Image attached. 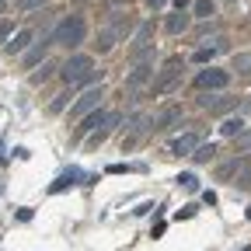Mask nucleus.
Wrapping results in <instances>:
<instances>
[{
    "label": "nucleus",
    "mask_w": 251,
    "mask_h": 251,
    "mask_svg": "<svg viewBox=\"0 0 251 251\" xmlns=\"http://www.w3.org/2000/svg\"><path fill=\"white\" fill-rule=\"evenodd\" d=\"M63 80H67L70 87H77V84H94V80H101V70H94V59L91 56H84V52H74L67 63H63Z\"/></svg>",
    "instance_id": "1"
},
{
    "label": "nucleus",
    "mask_w": 251,
    "mask_h": 251,
    "mask_svg": "<svg viewBox=\"0 0 251 251\" xmlns=\"http://www.w3.org/2000/svg\"><path fill=\"white\" fill-rule=\"evenodd\" d=\"M84 39H87V21L80 14H67L52 31V46H67V49H77Z\"/></svg>",
    "instance_id": "2"
},
{
    "label": "nucleus",
    "mask_w": 251,
    "mask_h": 251,
    "mask_svg": "<svg viewBox=\"0 0 251 251\" xmlns=\"http://www.w3.org/2000/svg\"><path fill=\"white\" fill-rule=\"evenodd\" d=\"M178 77H181V59H178V56H171L164 67H161L157 80H153V94H168V91L178 84Z\"/></svg>",
    "instance_id": "3"
},
{
    "label": "nucleus",
    "mask_w": 251,
    "mask_h": 251,
    "mask_svg": "<svg viewBox=\"0 0 251 251\" xmlns=\"http://www.w3.org/2000/svg\"><path fill=\"white\" fill-rule=\"evenodd\" d=\"M224 178H230V185L234 188H251V153H244L241 161H234L230 168H224Z\"/></svg>",
    "instance_id": "4"
},
{
    "label": "nucleus",
    "mask_w": 251,
    "mask_h": 251,
    "mask_svg": "<svg viewBox=\"0 0 251 251\" xmlns=\"http://www.w3.org/2000/svg\"><path fill=\"white\" fill-rule=\"evenodd\" d=\"M105 98V91H101V84L98 87H87L84 94H80V98L74 101V108H70V119H84L87 112H94V108H98V101Z\"/></svg>",
    "instance_id": "5"
},
{
    "label": "nucleus",
    "mask_w": 251,
    "mask_h": 251,
    "mask_svg": "<svg viewBox=\"0 0 251 251\" xmlns=\"http://www.w3.org/2000/svg\"><path fill=\"white\" fill-rule=\"evenodd\" d=\"M178 122H181V108L178 105H164V108H157L150 115V129L164 133V129H171V126H178Z\"/></svg>",
    "instance_id": "6"
},
{
    "label": "nucleus",
    "mask_w": 251,
    "mask_h": 251,
    "mask_svg": "<svg viewBox=\"0 0 251 251\" xmlns=\"http://www.w3.org/2000/svg\"><path fill=\"white\" fill-rule=\"evenodd\" d=\"M199 105L209 112V115H224V112H230V108H237V98H230V94H202L199 98Z\"/></svg>",
    "instance_id": "7"
},
{
    "label": "nucleus",
    "mask_w": 251,
    "mask_h": 251,
    "mask_svg": "<svg viewBox=\"0 0 251 251\" xmlns=\"http://www.w3.org/2000/svg\"><path fill=\"white\" fill-rule=\"evenodd\" d=\"M227 84H230V74H227V70H213V67L196 77V87H199V91H224Z\"/></svg>",
    "instance_id": "8"
},
{
    "label": "nucleus",
    "mask_w": 251,
    "mask_h": 251,
    "mask_svg": "<svg viewBox=\"0 0 251 251\" xmlns=\"http://www.w3.org/2000/svg\"><path fill=\"white\" fill-rule=\"evenodd\" d=\"M147 49H153V25H150V21H143V25L136 28L133 46H129V56L136 59V56H140V52H147Z\"/></svg>",
    "instance_id": "9"
},
{
    "label": "nucleus",
    "mask_w": 251,
    "mask_h": 251,
    "mask_svg": "<svg viewBox=\"0 0 251 251\" xmlns=\"http://www.w3.org/2000/svg\"><path fill=\"white\" fill-rule=\"evenodd\" d=\"M49 46H52V39H42V42H35V46H28V52L21 56V67H25V70H31V67H39V63H46Z\"/></svg>",
    "instance_id": "10"
},
{
    "label": "nucleus",
    "mask_w": 251,
    "mask_h": 251,
    "mask_svg": "<svg viewBox=\"0 0 251 251\" xmlns=\"http://www.w3.org/2000/svg\"><path fill=\"white\" fill-rule=\"evenodd\" d=\"M28 46H31V28L18 31V35L4 46V52H7V56H25V52H28Z\"/></svg>",
    "instance_id": "11"
},
{
    "label": "nucleus",
    "mask_w": 251,
    "mask_h": 251,
    "mask_svg": "<svg viewBox=\"0 0 251 251\" xmlns=\"http://www.w3.org/2000/svg\"><path fill=\"white\" fill-rule=\"evenodd\" d=\"M188 25H192V14H188V11H175V14L168 18V31H171V35L188 31Z\"/></svg>",
    "instance_id": "12"
},
{
    "label": "nucleus",
    "mask_w": 251,
    "mask_h": 251,
    "mask_svg": "<svg viewBox=\"0 0 251 251\" xmlns=\"http://www.w3.org/2000/svg\"><path fill=\"white\" fill-rule=\"evenodd\" d=\"M80 178H84V175H80L77 168H70V171H63V175H59V178H56V181L49 185V192H63V188H70V185H77Z\"/></svg>",
    "instance_id": "13"
},
{
    "label": "nucleus",
    "mask_w": 251,
    "mask_h": 251,
    "mask_svg": "<svg viewBox=\"0 0 251 251\" xmlns=\"http://www.w3.org/2000/svg\"><path fill=\"white\" fill-rule=\"evenodd\" d=\"M196 147H199V136H196V133H185V136H178V140L171 143L175 153H188V157L196 153Z\"/></svg>",
    "instance_id": "14"
},
{
    "label": "nucleus",
    "mask_w": 251,
    "mask_h": 251,
    "mask_svg": "<svg viewBox=\"0 0 251 251\" xmlns=\"http://www.w3.org/2000/svg\"><path fill=\"white\" fill-rule=\"evenodd\" d=\"M115 39H119V31H115V28H101V31H98V42H94V49H98V52H112Z\"/></svg>",
    "instance_id": "15"
},
{
    "label": "nucleus",
    "mask_w": 251,
    "mask_h": 251,
    "mask_svg": "<svg viewBox=\"0 0 251 251\" xmlns=\"http://www.w3.org/2000/svg\"><path fill=\"white\" fill-rule=\"evenodd\" d=\"M230 70H237L241 77H251V52H237L230 59Z\"/></svg>",
    "instance_id": "16"
},
{
    "label": "nucleus",
    "mask_w": 251,
    "mask_h": 251,
    "mask_svg": "<svg viewBox=\"0 0 251 251\" xmlns=\"http://www.w3.org/2000/svg\"><path fill=\"white\" fill-rule=\"evenodd\" d=\"M220 133H224L227 140H237V136L244 133V122H241V119H227L224 126H220Z\"/></svg>",
    "instance_id": "17"
},
{
    "label": "nucleus",
    "mask_w": 251,
    "mask_h": 251,
    "mask_svg": "<svg viewBox=\"0 0 251 251\" xmlns=\"http://www.w3.org/2000/svg\"><path fill=\"white\" fill-rule=\"evenodd\" d=\"M108 119H112V112H94V115L84 119L80 129H98V126H108Z\"/></svg>",
    "instance_id": "18"
},
{
    "label": "nucleus",
    "mask_w": 251,
    "mask_h": 251,
    "mask_svg": "<svg viewBox=\"0 0 251 251\" xmlns=\"http://www.w3.org/2000/svg\"><path fill=\"white\" fill-rule=\"evenodd\" d=\"M213 153H216V147H213V143H199V147H196V153H192V161H196V164H206V161H213Z\"/></svg>",
    "instance_id": "19"
},
{
    "label": "nucleus",
    "mask_w": 251,
    "mask_h": 251,
    "mask_svg": "<svg viewBox=\"0 0 251 251\" xmlns=\"http://www.w3.org/2000/svg\"><path fill=\"white\" fill-rule=\"evenodd\" d=\"M192 14H196V18H213V14H216V0H196Z\"/></svg>",
    "instance_id": "20"
},
{
    "label": "nucleus",
    "mask_w": 251,
    "mask_h": 251,
    "mask_svg": "<svg viewBox=\"0 0 251 251\" xmlns=\"http://www.w3.org/2000/svg\"><path fill=\"white\" fill-rule=\"evenodd\" d=\"M220 49H224V39H216V46H209V49H196V56H192V59H196V63H209Z\"/></svg>",
    "instance_id": "21"
},
{
    "label": "nucleus",
    "mask_w": 251,
    "mask_h": 251,
    "mask_svg": "<svg viewBox=\"0 0 251 251\" xmlns=\"http://www.w3.org/2000/svg\"><path fill=\"white\" fill-rule=\"evenodd\" d=\"M67 101H70V91H63V94H56V101H49V115H59L63 108H67Z\"/></svg>",
    "instance_id": "22"
},
{
    "label": "nucleus",
    "mask_w": 251,
    "mask_h": 251,
    "mask_svg": "<svg viewBox=\"0 0 251 251\" xmlns=\"http://www.w3.org/2000/svg\"><path fill=\"white\" fill-rule=\"evenodd\" d=\"M11 35H14V21L11 18H0V46H7Z\"/></svg>",
    "instance_id": "23"
},
{
    "label": "nucleus",
    "mask_w": 251,
    "mask_h": 251,
    "mask_svg": "<svg viewBox=\"0 0 251 251\" xmlns=\"http://www.w3.org/2000/svg\"><path fill=\"white\" fill-rule=\"evenodd\" d=\"M178 185L185 188V192H199V178L196 175H178Z\"/></svg>",
    "instance_id": "24"
},
{
    "label": "nucleus",
    "mask_w": 251,
    "mask_h": 251,
    "mask_svg": "<svg viewBox=\"0 0 251 251\" xmlns=\"http://www.w3.org/2000/svg\"><path fill=\"white\" fill-rule=\"evenodd\" d=\"M52 70H56V63H49V59H46V63H42V70H39V74H31V84L49 80V74H52Z\"/></svg>",
    "instance_id": "25"
},
{
    "label": "nucleus",
    "mask_w": 251,
    "mask_h": 251,
    "mask_svg": "<svg viewBox=\"0 0 251 251\" xmlns=\"http://www.w3.org/2000/svg\"><path fill=\"white\" fill-rule=\"evenodd\" d=\"M14 7H18V11H42L46 0H14Z\"/></svg>",
    "instance_id": "26"
},
{
    "label": "nucleus",
    "mask_w": 251,
    "mask_h": 251,
    "mask_svg": "<svg viewBox=\"0 0 251 251\" xmlns=\"http://www.w3.org/2000/svg\"><path fill=\"white\" fill-rule=\"evenodd\" d=\"M112 28L119 31V35H129V28H133V18H129V11H126V18H119V21H115Z\"/></svg>",
    "instance_id": "27"
},
{
    "label": "nucleus",
    "mask_w": 251,
    "mask_h": 251,
    "mask_svg": "<svg viewBox=\"0 0 251 251\" xmlns=\"http://www.w3.org/2000/svg\"><path fill=\"white\" fill-rule=\"evenodd\" d=\"M234 147H237L241 153H248V150H251V129H244V133H241V136L234 140Z\"/></svg>",
    "instance_id": "28"
},
{
    "label": "nucleus",
    "mask_w": 251,
    "mask_h": 251,
    "mask_svg": "<svg viewBox=\"0 0 251 251\" xmlns=\"http://www.w3.org/2000/svg\"><path fill=\"white\" fill-rule=\"evenodd\" d=\"M164 4H168V0H147V7H150V11H161Z\"/></svg>",
    "instance_id": "29"
},
{
    "label": "nucleus",
    "mask_w": 251,
    "mask_h": 251,
    "mask_svg": "<svg viewBox=\"0 0 251 251\" xmlns=\"http://www.w3.org/2000/svg\"><path fill=\"white\" fill-rule=\"evenodd\" d=\"M108 7H122V4H129V0H105Z\"/></svg>",
    "instance_id": "30"
},
{
    "label": "nucleus",
    "mask_w": 251,
    "mask_h": 251,
    "mask_svg": "<svg viewBox=\"0 0 251 251\" xmlns=\"http://www.w3.org/2000/svg\"><path fill=\"white\" fill-rule=\"evenodd\" d=\"M4 11H7V0H0V14H4Z\"/></svg>",
    "instance_id": "31"
},
{
    "label": "nucleus",
    "mask_w": 251,
    "mask_h": 251,
    "mask_svg": "<svg viewBox=\"0 0 251 251\" xmlns=\"http://www.w3.org/2000/svg\"><path fill=\"white\" fill-rule=\"evenodd\" d=\"M0 192H4V181H0Z\"/></svg>",
    "instance_id": "32"
},
{
    "label": "nucleus",
    "mask_w": 251,
    "mask_h": 251,
    "mask_svg": "<svg viewBox=\"0 0 251 251\" xmlns=\"http://www.w3.org/2000/svg\"><path fill=\"white\" fill-rule=\"evenodd\" d=\"M241 251H251V248H241Z\"/></svg>",
    "instance_id": "33"
}]
</instances>
